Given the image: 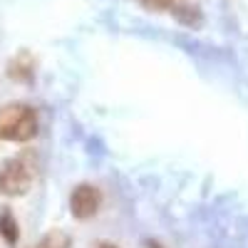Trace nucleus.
I'll list each match as a JSON object with an SVG mask.
<instances>
[{
    "label": "nucleus",
    "mask_w": 248,
    "mask_h": 248,
    "mask_svg": "<svg viewBox=\"0 0 248 248\" xmlns=\"http://www.w3.org/2000/svg\"><path fill=\"white\" fill-rule=\"evenodd\" d=\"M40 129V119L35 107L23 105V102H13V105L0 107V139L3 141H30L35 139Z\"/></svg>",
    "instance_id": "nucleus-1"
},
{
    "label": "nucleus",
    "mask_w": 248,
    "mask_h": 248,
    "mask_svg": "<svg viewBox=\"0 0 248 248\" xmlns=\"http://www.w3.org/2000/svg\"><path fill=\"white\" fill-rule=\"evenodd\" d=\"M37 176V164L32 156L20 154L0 164V194L5 196H25Z\"/></svg>",
    "instance_id": "nucleus-2"
},
{
    "label": "nucleus",
    "mask_w": 248,
    "mask_h": 248,
    "mask_svg": "<svg viewBox=\"0 0 248 248\" xmlns=\"http://www.w3.org/2000/svg\"><path fill=\"white\" fill-rule=\"evenodd\" d=\"M99 209H102V191L94 184H77L70 194V214L77 221H87L97 216Z\"/></svg>",
    "instance_id": "nucleus-3"
},
{
    "label": "nucleus",
    "mask_w": 248,
    "mask_h": 248,
    "mask_svg": "<svg viewBox=\"0 0 248 248\" xmlns=\"http://www.w3.org/2000/svg\"><path fill=\"white\" fill-rule=\"evenodd\" d=\"M8 75L17 82H30L35 77V60L30 52H20L10 60V65H8Z\"/></svg>",
    "instance_id": "nucleus-4"
},
{
    "label": "nucleus",
    "mask_w": 248,
    "mask_h": 248,
    "mask_svg": "<svg viewBox=\"0 0 248 248\" xmlns=\"http://www.w3.org/2000/svg\"><path fill=\"white\" fill-rule=\"evenodd\" d=\"M0 236L5 238V243L15 246L17 238H20V229H17V221L10 211H3L0 214Z\"/></svg>",
    "instance_id": "nucleus-5"
},
{
    "label": "nucleus",
    "mask_w": 248,
    "mask_h": 248,
    "mask_svg": "<svg viewBox=\"0 0 248 248\" xmlns=\"http://www.w3.org/2000/svg\"><path fill=\"white\" fill-rule=\"evenodd\" d=\"M72 238L65 233V231H60V229H52L50 233H45L43 238L37 241L35 248H70Z\"/></svg>",
    "instance_id": "nucleus-6"
},
{
    "label": "nucleus",
    "mask_w": 248,
    "mask_h": 248,
    "mask_svg": "<svg viewBox=\"0 0 248 248\" xmlns=\"http://www.w3.org/2000/svg\"><path fill=\"white\" fill-rule=\"evenodd\" d=\"M144 248H164L159 241H147V243H144Z\"/></svg>",
    "instance_id": "nucleus-7"
},
{
    "label": "nucleus",
    "mask_w": 248,
    "mask_h": 248,
    "mask_svg": "<svg viewBox=\"0 0 248 248\" xmlns=\"http://www.w3.org/2000/svg\"><path fill=\"white\" fill-rule=\"evenodd\" d=\"M97 248H117V246H114V243H99Z\"/></svg>",
    "instance_id": "nucleus-8"
}]
</instances>
